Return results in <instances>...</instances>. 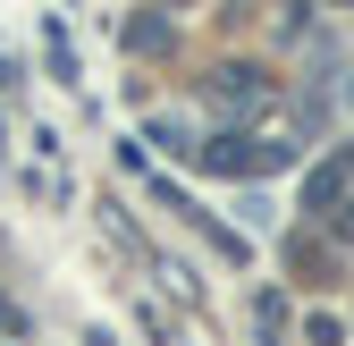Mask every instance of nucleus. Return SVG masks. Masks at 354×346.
Masks as SVG:
<instances>
[{
	"label": "nucleus",
	"mask_w": 354,
	"mask_h": 346,
	"mask_svg": "<svg viewBox=\"0 0 354 346\" xmlns=\"http://www.w3.org/2000/svg\"><path fill=\"white\" fill-rule=\"evenodd\" d=\"M194 161L211 169V178H261V169L287 161V144H261V136H211Z\"/></svg>",
	"instance_id": "obj_1"
},
{
	"label": "nucleus",
	"mask_w": 354,
	"mask_h": 346,
	"mask_svg": "<svg viewBox=\"0 0 354 346\" xmlns=\"http://www.w3.org/2000/svg\"><path fill=\"white\" fill-rule=\"evenodd\" d=\"M346 186H354V144H337V152H321L313 169H304V211H313V220H329Z\"/></svg>",
	"instance_id": "obj_2"
},
{
	"label": "nucleus",
	"mask_w": 354,
	"mask_h": 346,
	"mask_svg": "<svg viewBox=\"0 0 354 346\" xmlns=\"http://www.w3.org/2000/svg\"><path fill=\"white\" fill-rule=\"evenodd\" d=\"M211 102L228 118H253V110H270V76H261V68H219L211 76Z\"/></svg>",
	"instance_id": "obj_3"
},
{
	"label": "nucleus",
	"mask_w": 354,
	"mask_h": 346,
	"mask_svg": "<svg viewBox=\"0 0 354 346\" xmlns=\"http://www.w3.org/2000/svg\"><path fill=\"white\" fill-rule=\"evenodd\" d=\"M253 338H261V346H287V295H279V287L253 295Z\"/></svg>",
	"instance_id": "obj_4"
},
{
	"label": "nucleus",
	"mask_w": 354,
	"mask_h": 346,
	"mask_svg": "<svg viewBox=\"0 0 354 346\" xmlns=\"http://www.w3.org/2000/svg\"><path fill=\"white\" fill-rule=\"evenodd\" d=\"M337 338H346L337 313H313V321H304V346H337Z\"/></svg>",
	"instance_id": "obj_5"
},
{
	"label": "nucleus",
	"mask_w": 354,
	"mask_h": 346,
	"mask_svg": "<svg viewBox=\"0 0 354 346\" xmlns=\"http://www.w3.org/2000/svg\"><path fill=\"white\" fill-rule=\"evenodd\" d=\"M127 42H136V51H160L169 26H160V17H136V26H127Z\"/></svg>",
	"instance_id": "obj_6"
},
{
	"label": "nucleus",
	"mask_w": 354,
	"mask_h": 346,
	"mask_svg": "<svg viewBox=\"0 0 354 346\" xmlns=\"http://www.w3.org/2000/svg\"><path fill=\"white\" fill-rule=\"evenodd\" d=\"M329 228H337V245H354V186L337 194V211H329Z\"/></svg>",
	"instance_id": "obj_7"
},
{
	"label": "nucleus",
	"mask_w": 354,
	"mask_h": 346,
	"mask_svg": "<svg viewBox=\"0 0 354 346\" xmlns=\"http://www.w3.org/2000/svg\"><path fill=\"white\" fill-rule=\"evenodd\" d=\"M17 338H26V313L9 304V295H0V346H17Z\"/></svg>",
	"instance_id": "obj_8"
}]
</instances>
